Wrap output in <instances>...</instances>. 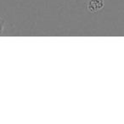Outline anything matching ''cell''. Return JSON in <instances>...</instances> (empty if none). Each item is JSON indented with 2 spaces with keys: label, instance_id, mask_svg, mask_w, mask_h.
<instances>
[{
  "label": "cell",
  "instance_id": "obj_1",
  "mask_svg": "<svg viewBox=\"0 0 124 124\" xmlns=\"http://www.w3.org/2000/svg\"><path fill=\"white\" fill-rule=\"evenodd\" d=\"M104 7L103 0H88V9L92 13H96L101 10Z\"/></svg>",
  "mask_w": 124,
  "mask_h": 124
},
{
  "label": "cell",
  "instance_id": "obj_2",
  "mask_svg": "<svg viewBox=\"0 0 124 124\" xmlns=\"http://www.w3.org/2000/svg\"><path fill=\"white\" fill-rule=\"evenodd\" d=\"M3 30H4V21L0 19V35L2 34Z\"/></svg>",
  "mask_w": 124,
  "mask_h": 124
}]
</instances>
